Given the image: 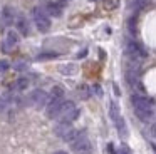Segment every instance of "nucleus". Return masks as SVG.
<instances>
[{
	"mask_svg": "<svg viewBox=\"0 0 156 154\" xmlns=\"http://www.w3.org/2000/svg\"><path fill=\"white\" fill-rule=\"evenodd\" d=\"M44 10L49 13V15H54V17H59L61 15V7L57 5V3H45V7H44Z\"/></svg>",
	"mask_w": 156,
	"mask_h": 154,
	"instance_id": "ddd939ff",
	"label": "nucleus"
},
{
	"mask_svg": "<svg viewBox=\"0 0 156 154\" xmlns=\"http://www.w3.org/2000/svg\"><path fill=\"white\" fill-rule=\"evenodd\" d=\"M109 116H111V119L114 121V122L121 117V114H119V107H118V104H116V102L109 104Z\"/></svg>",
	"mask_w": 156,
	"mask_h": 154,
	"instance_id": "4468645a",
	"label": "nucleus"
},
{
	"mask_svg": "<svg viewBox=\"0 0 156 154\" xmlns=\"http://www.w3.org/2000/svg\"><path fill=\"white\" fill-rule=\"evenodd\" d=\"M15 10L12 9V7H4V10H2V22H4V25H12V23L15 22Z\"/></svg>",
	"mask_w": 156,
	"mask_h": 154,
	"instance_id": "1a4fd4ad",
	"label": "nucleus"
},
{
	"mask_svg": "<svg viewBox=\"0 0 156 154\" xmlns=\"http://www.w3.org/2000/svg\"><path fill=\"white\" fill-rule=\"evenodd\" d=\"M49 100H51L49 94L45 92V90H42V89L32 90L30 96H29V102H30L34 107H44L45 104H49Z\"/></svg>",
	"mask_w": 156,
	"mask_h": 154,
	"instance_id": "39448f33",
	"label": "nucleus"
},
{
	"mask_svg": "<svg viewBox=\"0 0 156 154\" xmlns=\"http://www.w3.org/2000/svg\"><path fill=\"white\" fill-rule=\"evenodd\" d=\"M131 102H133V107H134V114L139 119L144 121V122L151 121V117L154 116V104L149 97L141 96V94H134L131 97Z\"/></svg>",
	"mask_w": 156,
	"mask_h": 154,
	"instance_id": "f257e3e1",
	"label": "nucleus"
},
{
	"mask_svg": "<svg viewBox=\"0 0 156 154\" xmlns=\"http://www.w3.org/2000/svg\"><path fill=\"white\" fill-rule=\"evenodd\" d=\"M0 110H2V102H0Z\"/></svg>",
	"mask_w": 156,
	"mask_h": 154,
	"instance_id": "c756f323",
	"label": "nucleus"
},
{
	"mask_svg": "<svg viewBox=\"0 0 156 154\" xmlns=\"http://www.w3.org/2000/svg\"><path fill=\"white\" fill-rule=\"evenodd\" d=\"M131 3L136 7V9H143L144 5H148L149 0H131Z\"/></svg>",
	"mask_w": 156,
	"mask_h": 154,
	"instance_id": "412c9836",
	"label": "nucleus"
},
{
	"mask_svg": "<svg viewBox=\"0 0 156 154\" xmlns=\"http://www.w3.org/2000/svg\"><path fill=\"white\" fill-rule=\"evenodd\" d=\"M27 87H29V79L20 77V79L17 80V89H19V90H25Z\"/></svg>",
	"mask_w": 156,
	"mask_h": 154,
	"instance_id": "6ab92c4d",
	"label": "nucleus"
},
{
	"mask_svg": "<svg viewBox=\"0 0 156 154\" xmlns=\"http://www.w3.org/2000/svg\"><path fill=\"white\" fill-rule=\"evenodd\" d=\"M86 54H87V50L84 49L82 52H79V54H77V57H79V59H81V57H86Z\"/></svg>",
	"mask_w": 156,
	"mask_h": 154,
	"instance_id": "a878e982",
	"label": "nucleus"
},
{
	"mask_svg": "<svg viewBox=\"0 0 156 154\" xmlns=\"http://www.w3.org/2000/svg\"><path fill=\"white\" fill-rule=\"evenodd\" d=\"M116 127H118V131H119V134H121L122 137H126L128 136V129H126V122H124V119L122 117H119L118 121H116Z\"/></svg>",
	"mask_w": 156,
	"mask_h": 154,
	"instance_id": "dca6fc26",
	"label": "nucleus"
},
{
	"mask_svg": "<svg viewBox=\"0 0 156 154\" xmlns=\"http://www.w3.org/2000/svg\"><path fill=\"white\" fill-rule=\"evenodd\" d=\"M62 104H64V99H51L49 100L47 107H45V114H47L49 119H57Z\"/></svg>",
	"mask_w": 156,
	"mask_h": 154,
	"instance_id": "0eeeda50",
	"label": "nucleus"
},
{
	"mask_svg": "<svg viewBox=\"0 0 156 154\" xmlns=\"http://www.w3.org/2000/svg\"><path fill=\"white\" fill-rule=\"evenodd\" d=\"M77 65L76 64H61L59 65V72L64 74V75H74V74H77Z\"/></svg>",
	"mask_w": 156,
	"mask_h": 154,
	"instance_id": "f8f14e48",
	"label": "nucleus"
},
{
	"mask_svg": "<svg viewBox=\"0 0 156 154\" xmlns=\"http://www.w3.org/2000/svg\"><path fill=\"white\" fill-rule=\"evenodd\" d=\"M92 90H94V92L98 94V96H102V89H101L99 86H94V87H92Z\"/></svg>",
	"mask_w": 156,
	"mask_h": 154,
	"instance_id": "b1692460",
	"label": "nucleus"
},
{
	"mask_svg": "<svg viewBox=\"0 0 156 154\" xmlns=\"http://www.w3.org/2000/svg\"><path fill=\"white\" fill-rule=\"evenodd\" d=\"M59 54L55 52H47V54H41V55H37V60H49V59H54V57H57Z\"/></svg>",
	"mask_w": 156,
	"mask_h": 154,
	"instance_id": "aec40b11",
	"label": "nucleus"
},
{
	"mask_svg": "<svg viewBox=\"0 0 156 154\" xmlns=\"http://www.w3.org/2000/svg\"><path fill=\"white\" fill-rule=\"evenodd\" d=\"M79 117V109L76 107V104L72 100H64L61 110H59V122H72Z\"/></svg>",
	"mask_w": 156,
	"mask_h": 154,
	"instance_id": "f03ea898",
	"label": "nucleus"
},
{
	"mask_svg": "<svg viewBox=\"0 0 156 154\" xmlns=\"http://www.w3.org/2000/svg\"><path fill=\"white\" fill-rule=\"evenodd\" d=\"M153 134H154V136H156V122L153 124Z\"/></svg>",
	"mask_w": 156,
	"mask_h": 154,
	"instance_id": "cd10ccee",
	"label": "nucleus"
},
{
	"mask_svg": "<svg viewBox=\"0 0 156 154\" xmlns=\"http://www.w3.org/2000/svg\"><path fill=\"white\" fill-rule=\"evenodd\" d=\"M71 147L76 154H91V151H92L91 141H89L84 134H82L81 137H77L74 142H71Z\"/></svg>",
	"mask_w": 156,
	"mask_h": 154,
	"instance_id": "423d86ee",
	"label": "nucleus"
},
{
	"mask_svg": "<svg viewBox=\"0 0 156 154\" xmlns=\"http://www.w3.org/2000/svg\"><path fill=\"white\" fill-rule=\"evenodd\" d=\"M32 17H34V22L37 25V29L41 32H47L51 29V19H49V13L45 12L42 7H35L32 10Z\"/></svg>",
	"mask_w": 156,
	"mask_h": 154,
	"instance_id": "7ed1b4c3",
	"label": "nucleus"
},
{
	"mask_svg": "<svg viewBox=\"0 0 156 154\" xmlns=\"http://www.w3.org/2000/svg\"><path fill=\"white\" fill-rule=\"evenodd\" d=\"M108 151H109V154H116V152H114V147H112V144H108Z\"/></svg>",
	"mask_w": 156,
	"mask_h": 154,
	"instance_id": "393cba45",
	"label": "nucleus"
},
{
	"mask_svg": "<svg viewBox=\"0 0 156 154\" xmlns=\"http://www.w3.org/2000/svg\"><path fill=\"white\" fill-rule=\"evenodd\" d=\"M54 154H69V152H66V151H55Z\"/></svg>",
	"mask_w": 156,
	"mask_h": 154,
	"instance_id": "bb28decb",
	"label": "nucleus"
},
{
	"mask_svg": "<svg viewBox=\"0 0 156 154\" xmlns=\"http://www.w3.org/2000/svg\"><path fill=\"white\" fill-rule=\"evenodd\" d=\"M153 151H154V152H156V146H154V144H153Z\"/></svg>",
	"mask_w": 156,
	"mask_h": 154,
	"instance_id": "c85d7f7f",
	"label": "nucleus"
},
{
	"mask_svg": "<svg viewBox=\"0 0 156 154\" xmlns=\"http://www.w3.org/2000/svg\"><path fill=\"white\" fill-rule=\"evenodd\" d=\"M77 94L81 96V99H89V96H91V89H89L86 84H81V86L77 87Z\"/></svg>",
	"mask_w": 156,
	"mask_h": 154,
	"instance_id": "f3484780",
	"label": "nucleus"
},
{
	"mask_svg": "<svg viewBox=\"0 0 156 154\" xmlns=\"http://www.w3.org/2000/svg\"><path fill=\"white\" fill-rule=\"evenodd\" d=\"M51 99H64V89L61 86H54L51 90Z\"/></svg>",
	"mask_w": 156,
	"mask_h": 154,
	"instance_id": "2eb2a0df",
	"label": "nucleus"
},
{
	"mask_svg": "<svg viewBox=\"0 0 156 154\" xmlns=\"http://www.w3.org/2000/svg\"><path fill=\"white\" fill-rule=\"evenodd\" d=\"M9 69V62L7 60H2V62H0V70H7Z\"/></svg>",
	"mask_w": 156,
	"mask_h": 154,
	"instance_id": "5701e85b",
	"label": "nucleus"
},
{
	"mask_svg": "<svg viewBox=\"0 0 156 154\" xmlns=\"http://www.w3.org/2000/svg\"><path fill=\"white\" fill-rule=\"evenodd\" d=\"M15 25H17V30L22 33V35H29L30 29H29V22H27V19H25L24 15H19L17 19H15Z\"/></svg>",
	"mask_w": 156,
	"mask_h": 154,
	"instance_id": "9d476101",
	"label": "nucleus"
},
{
	"mask_svg": "<svg viewBox=\"0 0 156 154\" xmlns=\"http://www.w3.org/2000/svg\"><path fill=\"white\" fill-rule=\"evenodd\" d=\"M74 129V127L71 126V122H59L57 126H55V129H54V132H55V136L57 137H61L62 141L66 139V137L69 136V132Z\"/></svg>",
	"mask_w": 156,
	"mask_h": 154,
	"instance_id": "6e6552de",
	"label": "nucleus"
},
{
	"mask_svg": "<svg viewBox=\"0 0 156 154\" xmlns=\"http://www.w3.org/2000/svg\"><path fill=\"white\" fill-rule=\"evenodd\" d=\"M126 55L131 60H141L148 55V52H146L144 47H143L141 44H138L136 40H128V42H126Z\"/></svg>",
	"mask_w": 156,
	"mask_h": 154,
	"instance_id": "20e7f679",
	"label": "nucleus"
},
{
	"mask_svg": "<svg viewBox=\"0 0 156 154\" xmlns=\"http://www.w3.org/2000/svg\"><path fill=\"white\" fill-rule=\"evenodd\" d=\"M102 5H104L106 10H116L119 7V0H104Z\"/></svg>",
	"mask_w": 156,
	"mask_h": 154,
	"instance_id": "a211bd4d",
	"label": "nucleus"
},
{
	"mask_svg": "<svg viewBox=\"0 0 156 154\" xmlns=\"http://www.w3.org/2000/svg\"><path fill=\"white\" fill-rule=\"evenodd\" d=\"M17 44H19V35H17V32H14V30L7 32V39H5V50H10L12 47H15Z\"/></svg>",
	"mask_w": 156,
	"mask_h": 154,
	"instance_id": "9b49d317",
	"label": "nucleus"
},
{
	"mask_svg": "<svg viewBox=\"0 0 156 154\" xmlns=\"http://www.w3.org/2000/svg\"><path fill=\"white\" fill-rule=\"evenodd\" d=\"M118 154H131V151H129V147L126 146V144H122L121 147H119V151H118Z\"/></svg>",
	"mask_w": 156,
	"mask_h": 154,
	"instance_id": "4be33fe9",
	"label": "nucleus"
}]
</instances>
